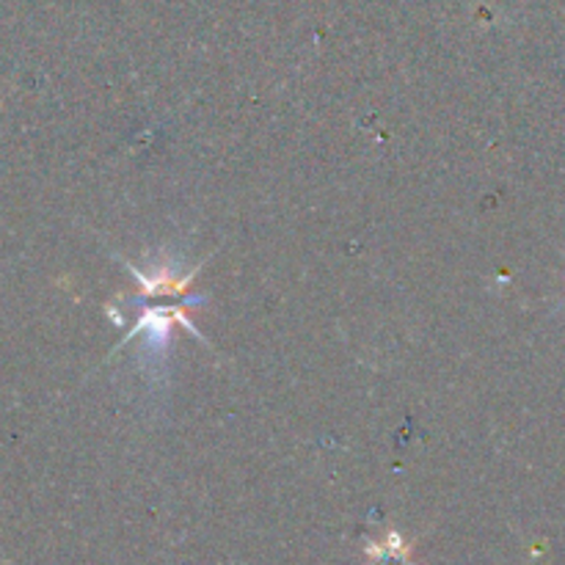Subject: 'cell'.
I'll use <instances>...</instances> for the list:
<instances>
[{
  "mask_svg": "<svg viewBox=\"0 0 565 565\" xmlns=\"http://www.w3.org/2000/svg\"><path fill=\"white\" fill-rule=\"evenodd\" d=\"M370 555H375L379 565H408V555L401 544V535H395V533L386 539V544L370 546Z\"/></svg>",
  "mask_w": 565,
  "mask_h": 565,
  "instance_id": "6da1fadb",
  "label": "cell"
}]
</instances>
